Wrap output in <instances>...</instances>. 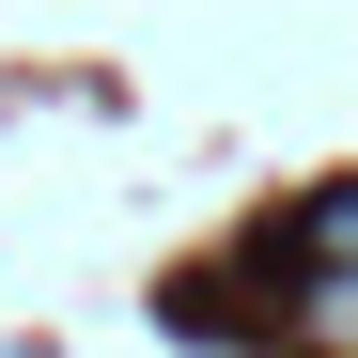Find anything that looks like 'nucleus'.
Listing matches in <instances>:
<instances>
[{
  "mask_svg": "<svg viewBox=\"0 0 358 358\" xmlns=\"http://www.w3.org/2000/svg\"><path fill=\"white\" fill-rule=\"evenodd\" d=\"M296 343H312V358H358V265H312V296H296Z\"/></svg>",
  "mask_w": 358,
  "mask_h": 358,
  "instance_id": "nucleus-1",
  "label": "nucleus"
},
{
  "mask_svg": "<svg viewBox=\"0 0 358 358\" xmlns=\"http://www.w3.org/2000/svg\"><path fill=\"white\" fill-rule=\"evenodd\" d=\"M312 265H358V203H312Z\"/></svg>",
  "mask_w": 358,
  "mask_h": 358,
  "instance_id": "nucleus-2",
  "label": "nucleus"
}]
</instances>
